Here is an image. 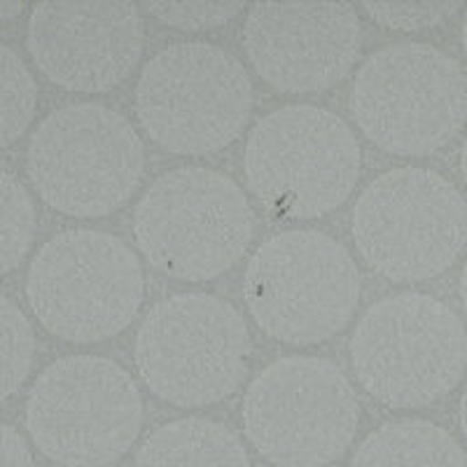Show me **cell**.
<instances>
[{
    "label": "cell",
    "instance_id": "obj_19",
    "mask_svg": "<svg viewBox=\"0 0 467 467\" xmlns=\"http://www.w3.org/2000/svg\"><path fill=\"white\" fill-rule=\"evenodd\" d=\"M36 335L19 306L0 295V400L19 390L31 374Z\"/></svg>",
    "mask_w": 467,
    "mask_h": 467
},
{
    "label": "cell",
    "instance_id": "obj_10",
    "mask_svg": "<svg viewBox=\"0 0 467 467\" xmlns=\"http://www.w3.org/2000/svg\"><path fill=\"white\" fill-rule=\"evenodd\" d=\"M250 335L229 302L203 292L164 299L136 337V367L154 395L175 407H206L248 374Z\"/></svg>",
    "mask_w": 467,
    "mask_h": 467
},
{
    "label": "cell",
    "instance_id": "obj_11",
    "mask_svg": "<svg viewBox=\"0 0 467 467\" xmlns=\"http://www.w3.org/2000/svg\"><path fill=\"white\" fill-rule=\"evenodd\" d=\"M353 239L362 260L381 276L428 281L444 274L465 248V199L435 171H388L358 199Z\"/></svg>",
    "mask_w": 467,
    "mask_h": 467
},
{
    "label": "cell",
    "instance_id": "obj_2",
    "mask_svg": "<svg viewBox=\"0 0 467 467\" xmlns=\"http://www.w3.org/2000/svg\"><path fill=\"white\" fill-rule=\"evenodd\" d=\"M145 148L127 117L99 103L54 110L33 131L26 171L40 199L70 218H101L131 199Z\"/></svg>",
    "mask_w": 467,
    "mask_h": 467
},
{
    "label": "cell",
    "instance_id": "obj_5",
    "mask_svg": "<svg viewBox=\"0 0 467 467\" xmlns=\"http://www.w3.org/2000/svg\"><path fill=\"white\" fill-rule=\"evenodd\" d=\"M139 257L112 234L73 229L57 234L31 262L28 304L49 335L94 344L131 325L143 302Z\"/></svg>",
    "mask_w": 467,
    "mask_h": 467
},
{
    "label": "cell",
    "instance_id": "obj_1",
    "mask_svg": "<svg viewBox=\"0 0 467 467\" xmlns=\"http://www.w3.org/2000/svg\"><path fill=\"white\" fill-rule=\"evenodd\" d=\"M255 213L244 190L203 166L160 175L133 213V236L154 269L178 281L218 278L244 257Z\"/></svg>",
    "mask_w": 467,
    "mask_h": 467
},
{
    "label": "cell",
    "instance_id": "obj_16",
    "mask_svg": "<svg viewBox=\"0 0 467 467\" xmlns=\"http://www.w3.org/2000/svg\"><path fill=\"white\" fill-rule=\"evenodd\" d=\"M350 467H465V451L441 425L393 420L358 446Z\"/></svg>",
    "mask_w": 467,
    "mask_h": 467
},
{
    "label": "cell",
    "instance_id": "obj_23",
    "mask_svg": "<svg viewBox=\"0 0 467 467\" xmlns=\"http://www.w3.org/2000/svg\"><path fill=\"white\" fill-rule=\"evenodd\" d=\"M24 5L22 3H0V26L15 22L16 16L22 15Z\"/></svg>",
    "mask_w": 467,
    "mask_h": 467
},
{
    "label": "cell",
    "instance_id": "obj_17",
    "mask_svg": "<svg viewBox=\"0 0 467 467\" xmlns=\"http://www.w3.org/2000/svg\"><path fill=\"white\" fill-rule=\"evenodd\" d=\"M37 108V85L26 61L0 45V150L10 148L31 127Z\"/></svg>",
    "mask_w": 467,
    "mask_h": 467
},
{
    "label": "cell",
    "instance_id": "obj_14",
    "mask_svg": "<svg viewBox=\"0 0 467 467\" xmlns=\"http://www.w3.org/2000/svg\"><path fill=\"white\" fill-rule=\"evenodd\" d=\"M26 36L40 73L64 89L99 94L139 66L145 24L133 3H40Z\"/></svg>",
    "mask_w": 467,
    "mask_h": 467
},
{
    "label": "cell",
    "instance_id": "obj_18",
    "mask_svg": "<svg viewBox=\"0 0 467 467\" xmlns=\"http://www.w3.org/2000/svg\"><path fill=\"white\" fill-rule=\"evenodd\" d=\"M36 206L26 187L0 169V276L15 269L31 248Z\"/></svg>",
    "mask_w": 467,
    "mask_h": 467
},
{
    "label": "cell",
    "instance_id": "obj_20",
    "mask_svg": "<svg viewBox=\"0 0 467 467\" xmlns=\"http://www.w3.org/2000/svg\"><path fill=\"white\" fill-rule=\"evenodd\" d=\"M145 12L164 26L203 33L229 24L244 12L241 3H145Z\"/></svg>",
    "mask_w": 467,
    "mask_h": 467
},
{
    "label": "cell",
    "instance_id": "obj_13",
    "mask_svg": "<svg viewBox=\"0 0 467 467\" xmlns=\"http://www.w3.org/2000/svg\"><path fill=\"white\" fill-rule=\"evenodd\" d=\"M244 49L262 80L283 94H320L339 85L362 49V24L348 3L248 7Z\"/></svg>",
    "mask_w": 467,
    "mask_h": 467
},
{
    "label": "cell",
    "instance_id": "obj_21",
    "mask_svg": "<svg viewBox=\"0 0 467 467\" xmlns=\"http://www.w3.org/2000/svg\"><path fill=\"white\" fill-rule=\"evenodd\" d=\"M458 10V3H365L367 15L381 28L395 33L428 31Z\"/></svg>",
    "mask_w": 467,
    "mask_h": 467
},
{
    "label": "cell",
    "instance_id": "obj_22",
    "mask_svg": "<svg viewBox=\"0 0 467 467\" xmlns=\"http://www.w3.org/2000/svg\"><path fill=\"white\" fill-rule=\"evenodd\" d=\"M0 467H36L26 440L5 423H0Z\"/></svg>",
    "mask_w": 467,
    "mask_h": 467
},
{
    "label": "cell",
    "instance_id": "obj_12",
    "mask_svg": "<svg viewBox=\"0 0 467 467\" xmlns=\"http://www.w3.org/2000/svg\"><path fill=\"white\" fill-rule=\"evenodd\" d=\"M360 423L358 395L335 362H271L244 398L250 444L278 467H325L344 456Z\"/></svg>",
    "mask_w": 467,
    "mask_h": 467
},
{
    "label": "cell",
    "instance_id": "obj_6",
    "mask_svg": "<svg viewBox=\"0 0 467 467\" xmlns=\"http://www.w3.org/2000/svg\"><path fill=\"white\" fill-rule=\"evenodd\" d=\"M253 112V82L239 58L211 43L171 45L145 64L136 115L160 148L213 154L239 139Z\"/></svg>",
    "mask_w": 467,
    "mask_h": 467
},
{
    "label": "cell",
    "instance_id": "obj_4",
    "mask_svg": "<svg viewBox=\"0 0 467 467\" xmlns=\"http://www.w3.org/2000/svg\"><path fill=\"white\" fill-rule=\"evenodd\" d=\"M348 106L374 145L402 157H423L462 129L465 70L432 45H388L360 66Z\"/></svg>",
    "mask_w": 467,
    "mask_h": 467
},
{
    "label": "cell",
    "instance_id": "obj_9",
    "mask_svg": "<svg viewBox=\"0 0 467 467\" xmlns=\"http://www.w3.org/2000/svg\"><path fill=\"white\" fill-rule=\"evenodd\" d=\"M140 425L143 402L136 381L108 358H61L28 393V432L58 465H110L131 449Z\"/></svg>",
    "mask_w": 467,
    "mask_h": 467
},
{
    "label": "cell",
    "instance_id": "obj_8",
    "mask_svg": "<svg viewBox=\"0 0 467 467\" xmlns=\"http://www.w3.org/2000/svg\"><path fill=\"white\" fill-rule=\"evenodd\" d=\"M244 169L248 187L269 211L320 218L356 190L360 145L335 112L308 103L283 106L250 131Z\"/></svg>",
    "mask_w": 467,
    "mask_h": 467
},
{
    "label": "cell",
    "instance_id": "obj_15",
    "mask_svg": "<svg viewBox=\"0 0 467 467\" xmlns=\"http://www.w3.org/2000/svg\"><path fill=\"white\" fill-rule=\"evenodd\" d=\"M136 467H250V461L227 425L181 419L157 428L143 441Z\"/></svg>",
    "mask_w": 467,
    "mask_h": 467
},
{
    "label": "cell",
    "instance_id": "obj_7",
    "mask_svg": "<svg viewBox=\"0 0 467 467\" xmlns=\"http://www.w3.org/2000/svg\"><path fill=\"white\" fill-rule=\"evenodd\" d=\"M244 295L266 335L290 346H311L348 323L360 299V274L339 241L316 229H295L255 250Z\"/></svg>",
    "mask_w": 467,
    "mask_h": 467
},
{
    "label": "cell",
    "instance_id": "obj_3",
    "mask_svg": "<svg viewBox=\"0 0 467 467\" xmlns=\"http://www.w3.org/2000/svg\"><path fill=\"white\" fill-rule=\"evenodd\" d=\"M367 393L395 409H416L451 393L465 372L467 337L453 308L420 292L374 304L350 341Z\"/></svg>",
    "mask_w": 467,
    "mask_h": 467
}]
</instances>
